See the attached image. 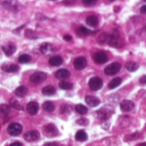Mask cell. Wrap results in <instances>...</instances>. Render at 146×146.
<instances>
[{
	"label": "cell",
	"instance_id": "obj_43",
	"mask_svg": "<svg viewBox=\"0 0 146 146\" xmlns=\"http://www.w3.org/2000/svg\"><path fill=\"white\" fill-rule=\"evenodd\" d=\"M145 129H146V125H145Z\"/></svg>",
	"mask_w": 146,
	"mask_h": 146
},
{
	"label": "cell",
	"instance_id": "obj_17",
	"mask_svg": "<svg viewBox=\"0 0 146 146\" xmlns=\"http://www.w3.org/2000/svg\"><path fill=\"white\" fill-rule=\"evenodd\" d=\"M99 20L96 16H89L86 18V23L90 27H96L98 25Z\"/></svg>",
	"mask_w": 146,
	"mask_h": 146
},
{
	"label": "cell",
	"instance_id": "obj_9",
	"mask_svg": "<svg viewBox=\"0 0 146 146\" xmlns=\"http://www.w3.org/2000/svg\"><path fill=\"white\" fill-rule=\"evenodd\" d=\"M39 138H40V133L36 130L27 131L24 134V139L29 142H35V141H37Z\"/></svg>",
	"mask_w": 146,
	"mask_h": 146
},
{
	"label": "cell",
	"instance_id": "obj_20",
	"mask_svg": "<svg viewBox=\"0 0 146 146\" xmlns=\"http://www.w3.org/2000/svg\"><path fill=\"white\" fill-rule=\"evenodd\" d=\"M55 92H56V90L52 85H47L42 89V94L45 96H52L53 94H55Z\"/></svg>",
	"mask_w": 146,
	"mask_h": 146
},
{
	"label": "cell",
	"instance_id": "obj_19",
	"mask_svg": "<svg viewBox=\"0 0 146 146\" xmlns=\"http://www.w3.org/2000/svg\"><path fill=\"white\" fill-rule=\"evenodd\" d=\"M75 138H76V140H78L79 142H84V141H86L88 139V135L84 131L80 130L76 133Z\"/></svg>",
	"mask_w": 146,
	"mask_h": 146
},
{
	"label": "cell",
	"instance_id": "obj_24",
	"mask_svg": "<svg viewBox=\"0 0 146 146\" xmlns=\"http://www.w3.org/2000/svg\"><path fill=\"white\" fill-rule=\"evenodd\" d=\"M10 113V107L5 105V104H2L0 105V116L1 117H7L8 113Z\"/></svg>",
	"mask_w": 146,
	"mask_h": 146
},
{
	"label": "cell",
	"instance_id": "obj_13",
	"mask_svg": "<svg viewBox=\"0 0 146 146\" xmlns=\"http://www.w3.org/2000/svg\"><path fill=\"white\" fill-rule=\"evenodd\" d=\"M85 102L87 103L88 106L90 107H97L98 105H100L101 101L99 98H97L96 96H87L85 97Z\"/></svg>",
	"mask_w": 146,
	"mask_h": 146
},
{
	"label": "cell",
	"instance_id": "obj_25",
	"mask_svg": "<svg viewBox=\"0 0 146 146\" xmlns=\"http://www.w3.org/2000/svg\"><path fill=\"white\" fill-rule=\"evenodd\" d=\"M42 108H43V109L45 111H46L48 113H52L55 109V106H54V104L52 102H44L43 105H42Z\"/></svg>",
	"mask_w": 146,
	"mask_h": 146
},
{
	"label": "cell",
	"instance_id": "obj_37",
	"mask_svg": "<svg viewBox=\"0 0 146 146\" xmlns=\"http://www.w3.org/2000/svg\"><path fill=\"white\" fill-rule=\"evenodd\" d=\"M139 83H140L142 85H145V84H146V75H144V76H143V77L140 78Z\"/></svg>",
	"mask_w": 146,
	"mask_h": 146
},
{
	"label": "cell",
	"instance_id": "obj_42",
	"mask_svg": "<svg viewBox=\"0 0 146 146\" xmlns=\"http://www.w3.org/2000/svg\"><path fill=\"white\" fill-rule=\"evenodd\" d=\"M137 146H146V142H145V143H139V144H137Z\"/></svg>",
	"mask_w": 146,
	"mask_h": 146
},
{
	"label": "cell",
	"instance_id": "obj_10",
	"mask_svg": "<svg viewBox=\"0 0 146 146\" xmlns=\"http://www.w3.org/2000/svg\"><path fill=\"white\" fill-rule=\"evenodd\" d=\"M86 65H87V60L84 57L77 58L74 60V62H73V66H74V68L78 70H84L86 67Z\"/></svg>",
	"mask_w": 146,
	"mask_h": 146
},
{
	"label": "cell",
	"instance_id": "obj_33",
	"mask_svg": "<svg viewBox=\"0 0 146 146\" xmlns=\"http://www.w3.org/2000/svg\"><path fill=\"white\" fill-rule=\"evenodd\" d=\"M77 124L80 125H87L89 124V120L87 119H79L77 120Z\"/></svg>",
	"mask_w": 146,
	"mask_h": 146
},
{
	"label": "cell",
	"instance_id": "obj_40",
	"mask_svg": "<svg viewBox=\"0 0 146 146\" xmlns=\"http://www.w3.org/2000/svg\"><path fill=\"white\" fill-rule=\"evenodd\" d=\"M44 146H58V145L55 143H46L44 144Z\"/></svg>",
	"mask_w": 146,
	"mask_h": 146
},
{
	"label": "cell",
	"instance_id": "obj_32",
	"mask_svg": "<svg viewBox=\"0 0 146 146\" xmlns=\"http://www.w3.org/2000/svg\"><path fill=\"white\" fill-rule=\"evenodd\" d=\"M25 36L26 37H28V38H29V39H32V40H35V39H36V35H35V34L32 31V30H26V32H25Z\"/></svg>",
	"mask_w": 146,
	"mask_h": 146
},
{
	"label": "cell",
	"instance_id": "obj_41",
	"mask_svg": "<svg viewBox=\"0 0 146 146\" xmlns=\"http://www.w3.org/2000/svg\"><path fill=\"white\" fill-rule=\"evenodd\" d=\"M10 146H23V144L20 142H15V143H11Z\"/></svg>",
	"mask_w": 146,
	"mask_h": 146
},
{
	"label": "cell",
	"instance_id": "obj_29",
	"mask_svg": "<svg viewBox=\"0 0 146 146\" xmlns=\"http://www.w3.org/2000/svg\"><path fill=\"white\" fill-rule=\"evenodd\" d=\"M10 105H11V108H15L16 110H18V111L23 110V108H22V106L20 105V103L18 102V101H17V100H15V99H11V100Z\"/></svg>",
	"mask_w": 146,
	"mask_h": 146
},
{
	"label": "cell",
	"instance_id": "obj_31",
	"mask_svg": "<svg viewBox=\"0 0 146 146\" xmlns=\"http://www.w3.org/2000/svg\"><path fill=\"white\" fill-rule=\"evenodd\" d=\"M78 34L79 35H89L90 34V31L88 29H86L85 27H84V26H82V27H79L78 28Z\"/></svg>",
	"mask_w": 146,
	"mask_h": 146
},
{
	"label": "cell",
	"instance_id": "obj_6",
	"mask_svg": "<svg viewBox=\"0 0 146 146\" xmlns=\"http://www.w3.org/2000/svg\"><path fill=\"white\" fill-rule=\"evenodd\" d=\"M44 134L48 137H52L58 135V130L57 127L53 124H47L43 128Z\"/></svg>",
	"mask_w": 146,
	"mask_h": 146
},
{
	"label": "cell",
	"instance_id": "obj_4",
	"mask_svg": "<svg viewBox=\"0 0 146 146\" xmlns=\"http://www.w3.org/2000/svg\"><path fill=\"white\" fill-rule=\"evenodd\" d=\"M102 85H103V82H102V78H100L98 77H94V78H90V80L89 81V87L93 91H97V90H101Z\"/></svg>",
	"mask_w": 146,
	"mask_h": 146
},
{
	"label": "cell",
	"instance_id": "obj_1",
	"mask_svg": "<svg viewBox=\"0 0 146 146\" xmlns=\"http://www.w3.org/2000/svg\"><path fill=\"white\" fill-rule=\"evenodd\" d=\"M107 43L109 44L111 46L113 47H122L124 45V40L121 39V37L119 36V33L114 32L112 35H108V40H107Z\"/></svg>",
	"mask_w": 146,
	"mask_h": 146
},
{
	"label": "cell",
	"instance_id": "obj_15",
	"mask_svg": "<svg viewBox=\"0 0 146 146\" xmlns=\"http://www.w3.org/2000/svg\"><path fill=\"white\" fill-rule=\"evenodd\" d=\"M2 70L5 72H17L19 70V66L15 64L6 63L2 65Z\"/></svg>",
	"mask_w": 146,
	"mask_h": 146
},
{
	"label": "cell",
	"instance_id": "obj_27",
	"mask_svg": "<svg viewBox=\"0 0 146 146\" xmlns=\"http://www.w3.org/2000/svg\"><path fill=\"white\" fill-rule=\"evenodd\" d=\"M75 110H76V112H77L78 113H79V114H85V113H87V112H88V108H87L85 106H84L83 104H78V105H77V106L75 107Z\"/></svg>",
	"mask_w": 146,
	"mask_h": 146
},
{
	"label": "cell",
	"instance_id": "obj_23",
	"mask_svg": "<svg viewBox=\"0 0 146 146\" xmlns=\"http://www.w3.org/2000/svg\"><path fill=\"white\" fill-rule=\"evenodd\" d=\"M122 83V79L120 78H116L114 79H113L109 84H108V88L110 90H113L115 88H117L118 86H119Z\"/></svg>",
	"mask_w": 146,
	"mask_h": 146
},
{
	"label": "cell",
	"instance_id": "obj_5",
	"mask_svg": "<svg viewBox=\"0 0 146 146\" xmlns=\"http://www.w3.org/2000/svg\"><path fill=\"white\" fill-rule=\"evenodd\" d=\"M7 131L11 136H18L23 131V126L18 123H12L8 126Z\"/></svg>",
	"mask_w": 146,
	"mask_h": 146
},
{
	"label": "cell",
	"instance_id": "obj_28",
	"mask_svg": "<svg viewBox=\"0 0 146 146\" xmlns=\"http://www.w3.org/2000/svg\"><path fill=\"white\" fill-rule=\"evenodd\" d=\"M51 48H52V46H51L50 44H48V43H43V44H41L40 46V51L42 53L46 54V53H47L49 51H51Z\"/></svg>",
	"mask_w": 146,
	"mask_h": 146
},
{
	"label": "cell",
	"instance_id": "obj_30",
	"mask_svg": "<svg viewBox=\"0 0 146 146\" xmlns=\"http://www.w3.org/2000/svg\"><path fill=\"white\" fill-rule=\"evenodd\" d=\"M30 60H31V57L28 54H23L18 58V61L22 64H27L30 62Z\"/></svg>",
	"mask_w": 146,
	"mask_h": 146
},
{
	"label": "cell",
	"instance_id": "obj_21",
	"mask_svg": "<svg viewBox=\"0 0 146 146\" xmlns=\"http://www.w3.org/2000/svg\"><path fill=\"white\" fill-rule=\"evenodd\" d=\"M16 96L18 97H24L28 94V89L25 86H19L16 90Z\"/></svg>",
	"mask_w": 146,
	"mask_h": 146
},
{
	"label": "cell",
	"instance_id": "obj_18",
	"mask_svg": "<svg viewBox=\"0 0 146 146\" xmlns=\"http://www.w3.org/2000/svg\"><path fill=\"white\" fill-rule=\"evenodd\" d=\"M62 63H63V58L60 56H54L49 59V64L52 66H58L62 64Z\"/></svg>",
	"mask_w": 146,
	"mask_h": 146
},
{
	"label": "cell",
	"instance_id": "obj_7",
	"mask_svg": "<svg viewBox=\"0 0 146 146\" xmlns=\"http://www.w3.org/2000/svg\"><path fill=\"white\" fill-rule=\"evenodd\" d=\"M46 79V74L44 72H35L30 77V82L35 84H40L44 82Z\"/></svg>",
	"mask_w": 146,
	"mask_h": 146
},
{
	"label": "cell",
	"instance_id": "obj_16",
	"mask_svg": "<svg viewBox=\"0 0 146 146\" xmlns=\"http://www.w3.org/2000/svg\"><path fill=\"white\" fill-rule=\"evenodd\" d=\"M2 49L6 56H11L16 51V46L13 44H8V45L3 46Z\"/></svg>",
	"mask_w": 146,
	"mask_h": 146
},
{
	"label": "cell",
	"instance_id": "obj_12",
	"mask_svg": "<svg viewBox=\"0 0 146 146\" xmlns=\"http://www.w3.org/2000/svg\"><path fill=\"white\" fill-rule=\"evenodd\" d=\"M135 108V104L133 102L129 101V100H124L120 103V108L124 112H130Z\"/></svg>",
	"mask_w": 146,
	"mask_h": 146
},
{
	"label": "cell",
	"instance_id": "obj_35",
	"mask_svg": "<svg viewBox=\"0 0 146 146\" xmlns=\"http://www.w3.org/2000/svg\"><path fill=\"white\" fill-rule=\"evenodd\" d=\"M83 4L87 5V6H90V5H94L96 4V0H84L83 1Z\"/></svg>",
	"mask_w": 146,
	"mask_h": 146
},
{
	"label": "cell",
	"instance_id": "obj_8",
	"mask_svg": "<svg viewBox=\"0 0 146 146\" xmlns=\"http://www.w3.org/2000/svg\"><path fill=\"white\" fill-rule=\"evenodd\" d=\"M93 58H94V61L96 64H105L108 60V57L107 53L104 52H96Z\"/></svg>",
	"mask_w": 146,
	"mask_h": 146
},
{
	"label": "cell",
	"instance_id": "obj_36",
	"mask_svg": "<svg viewBox=\"0 0 146 146\" xmlns=\"http://www.w3.org/2000/svg\"><path fill=\"white\" fill-rule=\"evenodd\" d=\"M138 137H139L138 132H135V133H132V134L129 135L125 139H127V138H128V140H135V139H137Z\"/></svg>",
	"mask_w": 146,
	"mask_h": 146
},
{
	"label": "cell",
	"instance_id": "obj_38",
	"mask_svg": "<svg viewBox=\"0 0 146 146\" xmlns=\"http://www.w3.org/2000/svg\"><path fill=\"white\" fill-rule=\"evenodd\" d=\"M140 12H141L142 14L146 15V5H143V6L140 8Z\"/></svg>",
	"mask_w": 146,
	"mask_h": 146
},
{
	"label": "cell",
	"instance_id": "obj_14",
	"mask_svg": "<svg viewBox=\"0 0 146 146\" xmlns=\"http://www.w3.org/2000/svg\"><path fill=\"white\" fill-rule=\"evenodd\" d=\"M70 72L66 69H60V70H57L55 73V77L58 79H61V80L67 79L70 78Z\"/></svg>",
	"mask_w": 146,
	"mask_h": 146
},
{
	"label": "cell",
	"instance_id": "obj_3",
	"mask_svg": "<svg viewBox=\"0 0 146 146\" xmlns=\"http://www.w3.org/2000/svg\"><path fill=\"white\" fill-rule=\"evenodd\" d=\"M113 113V110L112 108L110 107H103L102 108H101L100 110H98L96 112L97 117L102 120H106L108 118H110V116L112 115V113Z\"/></svg>",
	"mask_w": 146,
	"mask_h": 146
},
{
	"label": "cell",
	"instance_id": "obj_39",
	"mask_svg": "<svg viewBox=\"0 0 146 146\" xmlns=\"http://www.w3.org/2000/svg\"><path fill=\"white\" fill-rule=\"evenodd\" d=\"M64 40H66V41H70V40H72V37H71L70 35H65L64 36Z\"/></svg>",
	"mask_w": 146,
	"mask_h": 146
},
{
	"label": "cell",
	"instance_id": "obj_26",
	"mask_svg": "<svg viewBox=\"0 0 146 146\" xmlns=\"http://www.w3.org/2000/svg\"><path fill=\"white\" fill-rule=\"evenodd\" d=\"M59 87L64 90H70L73 88V84L67 81H62L59 83Z\"/></svg>",
	"mask_w": 146,
	"mask_h": 146
},
{
	"label": "cell",
	"instance_id": "obj_2",
	"mask_svg": "<svg viewBox=\"0 0 146 146\" xmlns=\"http://www.w3.org/2000/svg\"><path fill=\"white\" fill-rule=\"evenodd\" d=\"M120 69H121V64L118 62H113L105 68L104 72L108 76H113L120 70Z\"/></svg>",
	"mask_w": 146,
	"mask_h": 146
},
{
	"label": "cell",
	"instance_id": "obj_11",
	"mask_svg": "<svg viewBox=\"0 0 146 146\" xmlns=\"http://www.w3.org/2000/svg\"><path fill=\"white\" fill-rule=\"evenodd\" d=\"M39 111V104L36 102H30L27 105V112L30 115H35Z\"/></svg>",
	"mask_w": 146,
	"mask_h": 146
},
{
	"label": "cell",
	"instance_id": "obj_22",
	"mask_svg": "<svg viewBox=\"0 0 146 146\" xmlns=\"http://www.w3.org/2000/svg\"><path fill=\"white\" fill-rule=\"evenodd\" d=\"M139 65L138 64H137L136 62H133V61H129L125 64V68L127 70L131 71V72H133V71H136L137 69H138Z\"/></svg>",
	"mask_w": 146,
	"mask_h": 146
},
{
	"label": "cell",
	"instance_id": "obj_34",
	"mask_svg": "<svg viewBox=\"0 0 146 146\" xmlns=\"http://www.w3.org/2000/svg\"><path fill=\"white\" fill-rule=\"evenodd\" d=\"M70 111H71V108H70V106H68V105H62L61 106V113H64L65 112L69 113Z\"/></svg>",
	"mask_w": 146,
	"mask_h": 146
}]
</instances>
